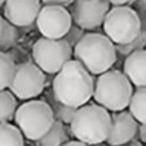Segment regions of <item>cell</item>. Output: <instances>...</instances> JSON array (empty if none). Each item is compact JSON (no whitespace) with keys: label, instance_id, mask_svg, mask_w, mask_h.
Masks as SVG:
<instances>
[{"label":"cell","instance_id":"1","mask_svg":"<svg viewBox=\"0 0 146 146\" xmlns=\"http://www.w3.org/2000/svg\"><path fill=\"white\" fill-rule=\"evenodd\" d=\"M94 92V78L85 67L77 60L67 61L55 74L52 81L54 98L70 106H82L88 104Z\"/></svg>","mask_w":146,"mask_h":146},{"label":"cell","instance_id":"2","mask_svg":"<svg viewBox=\"0 0 146 146\" xmlns=\"http://www.w3.org/2000/svg\"><path fill=\"white\" fill-rule=\"evenodd\" d=\"M109 128V111L98 104H85L77 108L70 122V135L80 142L92 146L106 141Z\"/></svg>","mask_w":146,"mask_h":146},{"label":"cell","instance_id":"3","mask_svg":"<svg viewBox=\"0 0 146 146\" xmlns=\"http://www.w3.org/2000/svg\"><path fill=\"white\" fill-rule=\"evenodd\" d=\"M72 57L81 62L90 74L99 75L111 70L115 64L116 50L115 44L105 34L85 33L72 47Z\"/></svg>","mask_w":146,"mask_h":146},{"label":"cell","instance_id":"4","mask_svg":"<svg viewBox=\"0 0 146 146\" xmlns=\"http://www.w3.org/2000/svg\"><path fill=\"white\" fill-rule=\"evenodd\" d=\"M133 92V87L128 77L116 70H108L98 75L94 81L92 98L98 105L111 112L123 111L128 108Z\"/></svg>","mask_w":146,"mask_h":146},{"label":"cell","instance_id":"5","mask_svg":"<svg viewBox=\"0 0 146 146\" xmlns=\"http://www.w3.org/2000/svg\"><path fill=\"white\" fill-rule=\"evenodd\" d=\"M52 109L46 101L29 99L14 112V122L23 136L30 141L40 139L54 123Z\"/></svg>","mask_w":146,"mask_h":146},{"label":"cell","instance_id":"6","mask_svg":"<svg viewBox=\"0 0 146 146\" xmlns=\"http://www.w3.org/2000/svg\"><path fill=\"white\" fill-rule=\"evenodd\" d=\"M105 36L113 44H126L142 31V19L129 6H113L104 19Z\"/></svg>","mask_w":146,"mask_h":146},{"label":"cell","instance_id":"7","mask_svg":"<svg viewBox=\"0 0 146 146\" xmlns=\"http://www.w3.org/2000/svg\"><path fill=\"white\" fill-rule=\"evenodd\" d=\"M33 60L46 74H57L72 58V47L64 38L41 37L33 46Z\"/></svg>","mask_w":146,"mask_h":146},{"label":"cell","instance_id":"8","mask_svg":"<svg viewBox=\"0 0 146 146\" xmlns=\"http://www.w3.org/2000/svg\"><path fill=\"white\" fill-rule=\"evenodd\" d=\"M46 87L44 72L31 62H23L14 67L9 91L19 99L27 101L43 94Z\"/></svg>","mask_w":146,"mask_h":146},{"label":"cell","instance_id":"9","mask_svg":"<svg viewBox=\"0 0 146 146\" xmlns=\"http://www.w3.org/2000/svg\"><path fill=\"white\" fill-rule=\"evenodd\" d=\"M36 24L43 37L62 38L72 26V19L65 7L44 4L36 17Z\"/></svg>","mask_w":146,"mask_h":146},{"label":"cell","instance_id":"10","mask_svg":"<svg viewBox=\"0 0 146 146\" xmlns=\"http://www.w3.org/2000/svg\"><path fill=\"white\" fill-rule=\"evenodd\" d=\"M72 4V23L82 30H95L101 27L109 10L108 0H75Z\"/></svg>","mask_w":146,"mask_h":146},{"label":"cell","instance_id":"11","mask_svg":"<svg viewBox=\"0 0 146 146\" xmlns=\"http://www.w3.org/2000/svg\"><path fill=\"white\" fill-rule=\"evenodd\" d=\"M138 121L126 111H118L111 113V128L106 138L109 146H125L138 133Z\"/></svg>","mask_w":146,"mask_h":146},{"label":"cell","instance_id":"12","mask_svg":"<svg viewBox=\"0 0 146 146\" xmlns=\"http://www.w3.org/2000/svg\"><path fill=\"white\" fill-rule=\"evenodd\" d=\"M41 9V0H4L3 13L16 27H27L36 21Z\"/></svg>","mask_w":146,"mask_h":146},{"label":"cell","instance_id":"13","mask_svg":"<svg viewBox=\"0 0 146 146\" xmlns=\"http://www.w3.org/2000/svg\"><path fill=\"white\" fill-rule=\"evenodd\" d=\"M123 74L132 85L146 87V48L136 50L126 55L123 62Z\"/></svg>","mask_w":146,"mask_h":146},{"label":"cell","instance_id":"14","mask_svg":"<svg viewBox=\"0 0 146 146\" xmlns=\"http://www.w3.org/2000/svg\"><path fill=\"white\" fill-rule=\"evenodd\" d=\"M68 141L70 133L65 125L60 121H54L48 131L40 139H37V146H62Z\"/></svg>","mask_w":146,"mask_h":146},{"label":"cell","instance_id":"15","mask_svg":"<svg viewBox=\"0 0 146 146\" xmlns=\"http://www.w3.org/2000/svg\"><path fill=\"white\" fill-rule=\"evenodd\" d=\"M128 106L138 123H146V87H138L132 92Z\"/></svg>","mask_w":146,"mask_h":146},{"label":"cell","instance_id":"16","mask_svg":"<svg viewBox=\"0 0 146 146\" xmlns=\"http://www.w3.org/2000/svg\"><path fill=\"white\" fill-rule=\"evenodd\" d=\"M0 146H24V136L17 126L3 122L0 123Z\"/></svg>","mask_w":146,"mask_h":146},{"label":"cell","instance_id":"17","mask_svg":"<svg viewBox=\"0 0 146 146\" xmlns=\"http://www.w3.org/2000/svg\"><path fill=\"white\" fill-rule=\"evenodd\" d=\"M17 108V98L10 91H0V123L9 122L14 118V112Z\"/></svg>","mask_w":146,"mask_h":146},{"label":"cell","instance_id":"18","mask_svg":"<svg viewBox=\"0 0 146 146\" xmlns=\"http://www.w3.org/2000/svg\"><path fill=\"white\" fill-rule=\"evenodd\" d=\"M48 102H50L48 105L51 106V109H52V113H54V119L55 121H60L64 125H70V122H71V119H72L77 108L75 106H70V105H64V104L58 102L54 98V95L52 97L48 95Z\"/></svg>","mask_w":146,"mask_h":146},{"label":"cell","instance_id":"19","mask_svg":"<svg viewBox=\"0 0 146 146\" xmlns=\"http://www.w3.org/2000/svg\"><path fill=\"white\" fill-rule=\"evenodd\" d=\"M16 62L4 51H0V91L6 90L10 84V80L14 72Z\"/></svg>","mask_w":146,"mask_h":146},{"label":"cell","instance_id":"20","mask_svg":"<svg viewBox=\"0 0 146 146\" xmlns=\"http://www.w3.org/2000/svg\"><path fill=\"white\" fill-rule=\"evenodd\" d=\"M17 36L19 33H17L16 26H13L4 19L3 29L0 33V51H7L9 48H11L17 41Z\"/></svg>","mask_w":146,"mask_h":146},{"label":"cell","instance_id":"21","mask_svg":"<svg viewBox=\"0 0 146 146\" xmlns=\"http://www.w3.org/2000/svg\"><path fill=\"white\" fill-rule=\"evenodd\" d=\"M145 47H146V31L143 29H142V31L139 33V36L135 40H132V41H129L126 44H115L116 52H119L121 55H125V57L128 54L136 51V50H142Z\"/></svg>","mask_w":146,"mask_h":146},{"label":"cell","instance_id":"22","mask_svg":"<svg viewBox=\"0 0 146 146\" xmlns=\"http://www.w3.org/2000/svg\"><path fill=\"white\" fill-rule=\"evenodd\" d=\"M85 34V30H82L81 27H78V26H75V24H72L71 27H70V30L67 31V34L62 37L71 47H74L80 40H81V37Z\"/></svg>","mask_w":146,"mask_h":146},{"label":"cell","instance_id":"23","mask_svg":"<svg viewBox=\"0 0 146 146\" xmlns=\"http://www.w3.org/2000/svg\"><path fill=\"white\" fill-rule=\"evenodd\" d=\"M44 4H54V6H62V7H67V6H71L75 0H41Z\"/></svg>","mask_w":146,"mask_h":146},{"label":"cell","instance_id":"24","mask_svg":"<svg viewBox=\"0 0 146 146\" xmlns=\"http://www.w3.org/2000/svg\"><path fill=\"white\" fill-rule=\"evenodd\" d=\"M136 136L141 139V142L146 143V123H139L138 125V133Z\"/></svg>","mask_w":146,"mask_h":146},{"label":"cell","instance_id":"25","mask_svg":"<svg viewBox=\"0 0 146 146\" xmlns=\"http://www.w3.org/2000/svg\"><path fill=\"white\" fill-rule=\"evenodd\" d=\"M109 4L112 6H128V4H132L135 3L136 0H108Z\"/></svg>","mask_w":146,"mask_h":146},{"label":"cell","instance_id":"26","mask_svg":"<svg viewBox=\"0 0 146 146\" xmlns=\"http://www.w3.org/2000/svg\"><path fill=\"white\" fill-rule=\"evenodd\" d=\"M62 146H90L87 145V143H84V142H80V141H68V142H65Z\"/></svg>","mask_w":146,"mask_h":146},{"label":"cell","instance_id":"27","mask_svg":"<svg viewBox=\"0 0 146 146\" xmlns=\"http://www.w3.org/2000/svg\"><path fill=\"white\" fill-rule=\"evenodd\" d=\"M136 1H138V7H139L141 10L146 11V0H136Z\"/></svg>","mask_w":146,"mask_h":146},{"label":"cell","instance_id":"28","mask_svg":"<svg viewBox=\"0 0 146 146\" xmlns=\"http://www.w3.org/2000/svg\"><path fill=\"white\" fill-rule=\"evenodd\" d=\"M128 146H143V143H141V142H138V141L132 139V141L128 143Z\"/></svg>","mask_w":146,"mask_h":146},{"label":"cell","instance_id":"29","mask_svg":"<svg viewBox=\"0 0 146 146\" xmlns=\"http://www.w3.org/2000/svg\"><path fill=\"white\" fill-rule=\"evenodd\" d=\"M3 21H4V19H1V16H0V33H1V29H3Z\"/></svg>","mask_w":146,"mask_h":146},{"label":"cell","instance_id":"30","mask_svg":"<svg viewBox=\"0 0 146 146\" xmlns=\"http://www.w3.org/2000/svg\"><path fill=\"white\" fill-rule=\"evenodd\" d=\"M92 146H109V145H105V143L102 142V143H97V145H92Z\"/></svg>","mask_w":146,"mask_h":146},{"label":"cell","instance_id":"31","mask_svg":"<svg viewBox=\"0 0 146 146\" xmlns=\"http://www.w3.org/2000/svg\"><path fill=\"white\" fill-rule=\"evenodd\" d=\"M3 4H4V0H0V7H3Z\"/></svg>","mask_w":146,"mask_h":146},{"label":"cell","instance_id":"32","mask_svg":"<svg viewBox=\"0 0 146 146\" xmlns=\"http://www.w3.org/2000/svg\"><path fill=\"white\" fill-rule=\"evenodd\" d=\"M145 31H146V24H145Z\"/></svg>","mask_w":146,"mask_h":146},{"label":"cell","instance_id":"33","mask_svg":"<svg viewBox=\"0 0 146 146\" xmlns=\"http://www.w3.org/2000/svg\"><path fill=\"white\" fill-rule=\"evenodd\" d=\"M125 146H128V145H125Z\"/></svg>","mask_w":146,"mask_h":146}]
</instances>
